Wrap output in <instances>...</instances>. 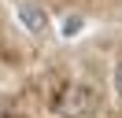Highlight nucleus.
<instances>
[{"label":"nucleus","instance_id":"obj_3","mask_svg":"<svg viewBox=\"0 0 122 118\" xmlns=\"http://www.w3.org/2000/svg\"><path fill=\"white\" fill-rule=\"evenodd\" d=\"M78 26H81V19H67V22H63V33H67V37H70V33H74V30H78Z\"/></svg>","mask_w":122,"mask_h":118},{"label":"nucleus","instance_id":"obj_1","mask_svg":"<svg viewBox=\"0 0 122 118\" xmlns=\"http://www.w3.org/2000/svg\"><path fill=\"white\" fill-rule=\"evenodd\" d=\"M63 114L67 118H78V114H89L92 111V88L89 85H70L67 92H63Z\"/></svg>","mask_w":122,"mask_h":118},{"label":"nucleus","instance_id":"obj_4","mask_svg":"<svg viewBox=\"0 0 122 118\" xmlns=\"http://www.w3.org/2000/svg\"><path fill=\"white\" fill-rule=\"evenodd\" d=\"M115 92L122 96V63H118V70H115Z\"/></svg>","mask_w":122,"mask_h":118},{"label":"nucleus","instance_id":"obj_2","mask_svg":"<svg viewBox=\"0 0 122 118\" xmlns=\"http://www.w3.org/2000/svg\"><path fill=\"white\" fill-rule=\"evenodd\" d=\"M19 19H22V26L30 30V33H45V30H48V15L41 11L37 4H30V0L19 4Z\"/></svg>","mask_w":122,"mask_h":118}]
</instances>
